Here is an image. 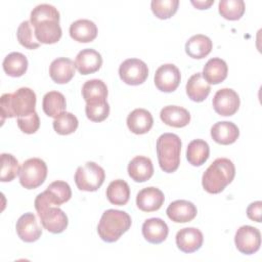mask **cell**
Masks as SVG:
<instances>
[{"label":"cell","instance_id":"12","mask_svg":"<svg viewBox=\"0 0 262 262\" xmlns=\"http://www.w3.org/2000/svg\"><path fill=\"white\" fill-rule=\"evenodd\" d=\"M15 229L18 237L26 243L36 242L42 234V229L37 222L36 216L31 212L25 213L18 218Z\"/></svg>","mask_w":262,"mask_h":262},{"label":"cell","instance_id":"4","mask_svg":"<svg viewBox=\"0 0 262 262\" xmlns=\"http://www.w3.org/2000/svg\"><path fill=\"white\" fill-rule=\"evenodd\" d=\"M181 140L174 133H164L157 140V156L161 169L166 173L175 172L180 164Z\"/></svg>","mask_w":262,"mask_h":262},{"label":"cell","instance_id":"8","mask_svg":"<svg viewBox=\"0 0 262 262\" xmlns=\"http://www.w3.org/2000/svg\"><path fill=\"white\" fill-rule=\"evenodd\" d=\"M121 80L128 85H140L147 79L148 69L144 61L138 58H128L119 68Z\"/></svg>","mask_w":262,"mask_h":262},{"label":"cell","instance_id":"17","mask_svg":"<svg viewBox=\"0 0 262 262\" xmlns=\"http://www.w3.org/2000/svg\"><path fill=\"white\" fill-rule=\"evenodd\" d=\"M166 213L173 222L185 223L194 219L198 210L191 202L185 200H177L168 206Z\"/></svg>","mask_w":262,"mask_h":262},{"label":"cell","instance_id":"31","mask_svg":"<svg viewBox=\"0 0 262 262\" xmlns=\"http://www.w3.org/2000/svg\"><path fill=\"white\" fill-rule=\"evenodd\" d=\"M106 196L113 205L124 206L129 201L130 187L128 183L122 179L114 180L106 188Z\"/></svg>","mask_w":262,"mask_h":262},{"label":"cell","instance_id":"16","mask_svg":"<svg viewBox=\"0 0 262 262\" xmlns=\"http://www.w3.org/2000/svg\"><path fill=\"white\" fill-rule=\"evenodd\" d=\"M164 193L157 187L150 186L141 189L136 196V205L143 212H154L159 210L164 204Z\"/></svg>","mask_w":262,"mask_h":262},{"label":"cell","instance_id":"1","mask_svg":"<svg viewBox=\"0 0 262 262\" xmlns=\"http://www.w3.org/2000/svg\"><path fill=\"white\" fill-rule=\"evenodd\" d=\"M36 94L28 87H21L13 93H4L0 98L2 123L5 118L24 117L35 112Z\"/></svg>","mask_w":262,"mask_h":262},{"label":"cell","instance_id":"43","mask_svg":"<svg viewBox=\"0 0 262 262\" xmlns=\"http://www.w3.org/2000/svg\"><path fill=\"white\" fill-rule=\"evenodd\" d=\"M214 3V0H208V1H191V4L198 8V9H207Z\"/></svg>","mask_w":262,"mask_h":262},{"label":"cell","instance_id":"22","mask_svg":"<svg viewBox=\"0 0 262 262\" xmlns=\"http://www.w3.org/2000/svg\"><path fill=\"white\" fill-rule=\"evenodd\" d=\"M239 135L237 126L228 121L217 122L211 128V136L213 140L219 144L228 145L236 141Z\"/></svg>","mask_w":262,"mask_h":262},{"label":"cell","instance_id":"30","mask_svg":"<svg viewBox=\"0 0 262 262\" xmlns=\"http://www.w3.org/2000/svg\"><path fill=\"white\" fill-rule=\"evenodd\" d=\"M209 155V144L203 139H194L187 145L186 159L192 166H202L208 160Z\"/></svg>","mask_w":262,"mask_h":262},{"label":"cell","instance_id":"23","mask_svg":"<svg viewBox=\"0 0 262 262\" xmlns=\"http://www.w3.org/2000/svg\"><path fill=\"white\" fill-rule=\"evenodd\" d=\"M128 174L136 182H145L154 175V166L149 158L137 156L128 164Z\"/></svg>","mask_w":262,"mask_h":262},{"label":"cell","instance_id":"26","mask_svg":"<svg viewBox=\"0 0 262 262\" xmlns=\"http://www.w3.org/2000/svg\"><path fill=\"white\" fill-rule=\"evenodd\" d=\"M228 68L226 62L219 58L213 57L207 61L203 69V77L209 84H219L223 82L227 77Z\"/></svg>","mask_w":262,"mask_h":262},{"label":"cell","instance_id":"24","mask_svg":"<svg viewBox=\"0 0 262 262\" xmlns=\"http://www.w3.org/2000/svg\"><path fill=\"white\" fill-rule=\"evenodd\" d=\"M161 120L168 126L181 128L188 125L190 114L187 110L177 105H167L160 113Z\"/></svg>","mask_w":262,"mask_h":262},{"label":"cell","instance_id":"19","mask_svg":"<svg viewBox=\"0 0 262 262\" xmlns=\"http://www.w3.org/2000/svg\"><path fill=\"white\" fill-rule=\"evenodd\" d=\"M169 233L167 223L161 218H149L142 224V235L150 244L163 243Z\"/></svg>","mask_w":262,"mask_h":262},{"label":"cell","instance_id":"21","mask_svg":"<svg viewBox=\"0 0 262 262\" xmlns=\"http://www.w3.org/2000/svg\"><path fill=\"white\" fill-rule=\"evenodd\" d=\"M154 124L151 114L144 108H135L127 117V126L134 134L147 133Z\"/></svg>","mask_w":262,"mask_h":262},{"label":"cell","instance_id":"39","mask_svg":"<svg viewBox=\"0 0 262 262\" xmlns=\"http://www.w3.org/2000/svg\"><path fill=\"white\" fill-rule=\"evenodd\" d=\"M18 161L10 154L1 155V176L2 182H9L13 180L19 172Z\"/></svg>","mask_w":262,"mask_h":262},{"label":"cell","instance_id":"2","mask_svg":"<svg viewBox=\"0 0 262 262\" xmlns=\"http://www.w3.org/2000/svg\"><path fill=\"white\" fill-rule=\"evenodd\" d=\"M235 176L233 163L226 158L216 159L204 172L202 185L209 193L221 192Z\"/></svg>","mask_w":262,"mask_h":262},{"label":"cell","instance_id":"27","mask_svg":"<svg viewBox=\"0 0 262 262\" xmlns=\"http://www.w3.org/2000/svg\"><path fill=\"white\" fill-rule=\"evenodd\" d=\"M211 91L210 84L204 79L202 73L193 74L186 83V94L195 102L204 101Z\"/></svg>","mask_w":262,"mask_h":262},{"label":"cell","instance_id":"15","mask_svg":"<svg viewBox=\"0 0 262 262\" xmlns=\"http://www.w3.org/2000/svg\"><path fill=\"white\" fill-rule=\"evenodd\" d=\"M101 64L102 57L100 53L91 48L81 50L75 59V67L82 75H89L97 72Z\"/></svg>","mask_w":262,"mask_h":262},{"label":"cell","instance_id":"13","mask_svg":"<svg viewBox=\"0 0 262 262\" xmlns=\"http://www.w3.org/2000/svg\"><path fill=\"white\" fill-rule=\"evenodd\" d=\"M38 196H40L47 204L58 207L71 199L72 190L66 181L56 180L50 183L46 190L39 193Z\"/></svg>","mask_w":262,"mask_h":262},{"label":"cell","instance_id":"28","mask_svg":"<svg viewBox=\"0 0 262 262\" xmlns=\"http://www.w3.org/2000/svg\"><path fill=\"white\" fill-rule=\"evenodd\" d=\"M213 44L209 37L198 34L190 37L185 43V52L188 56L201 59L206 57L212 50Z\"/></svg>","mask_w":262,"mask_h":262},{"label":"cell","instance_id":"41","mask_svg":"<svg viewBox=\"0 0 262 262\" xmlns=\"http://www.w3.org/2000/svg\"><path fill=\"white\" fill-rule=\"evenodd\" d=\"M17 126L18 128L26 134H33L35 133L40 127V119L36 112L17 118Z\"/></svg>","mask_w":262,"mask_h":262},{"label":"cell","instance_id":"37","mask_svg":"<svg viewBox=\"0 0 262 262\" xmlns=\"http://www.w3.org/2000/svg\"><path fill=\"white\" fill-rule=\"evenodd\" d=\"M53 129L60 135H69L74 133L78 128V119L72 113L63 112L53 121Z\"/></svg>","mask_w":262,"mask_h":262},{"label":"cell","instance_id":"10","mask_svg":"<svg viewBox=\"0 0 262 262\" xmlns=\"http://www.w3.org/2000/svg\"><path fill=\"white\" fill-rule=\"evenodd\" d=\"M213 107L220 116H232L239 107V96L230 88H222L213 97Z\"/></svg>","mask_w":262,"mask_h":262},{"label":"cell","instance_id":"35","mask_svg":"<svg viewBox=\"0 0 262 262\" xmlns=\"http://www.w3.org/2000/svg\"><path fill=\"white\" fill-rule=\"evenodd\" d=\"M30 20H24L17 28L16 37L19 44L28 49H36L40 46V42L35 36V31Z\"/></svg>","mask_w":262,"mask_h":262},{"label":"cell","instance_id":"38","mask_svg":"<svg viewBox=\"0 0 262 262\" xmlns=\"http://www.w3.org/2000/svg\"><path fill=\"white\" fill-rule=\"evenodd\" d=\"M59 18H60L59 12L53 5L43 3V4L37 5L32 10L31 16H30V21H31L32 26L34 27L42 20L54 19V20L59 21Z\"/></svg>","mask_w":262,"mask_h":262},{"label":"cell","instance_id":"20","mask_svg":"<svg viewBox=\"0 0 262 262\" xmlns=\"http://www.w3.org/2000/svg\"><path fill=\"white\" fill-rule=\"evenodd\" d=\"M35 36L40 43L53 44L59 41L62 31L58 20L46 19L34 26Z\"/></svg>","mask_w":262,"mask_h":262},{"label":"cell","instance_id":"32","mask_svg":"<svg viewBox=\"0 0 262 262\" xmlns=\"http://www.w3.org/2000/svg\"><path fill=\"white\" fill-rule=\"evenodd\" d=\"M3 70L10 77H20L28 69V59L20 52H11L3 60Z\"/></svg>","mask_w":262,"mask_h":262},{"label":"cell","instance_id":"40","mask_svg":"<svg viewBox=\"0 0 262 262\" xmlns=\"http://www.w3.org/2000/svg\"><path fill=\"white\" fill-rule=\"evenodd\" d=\"M178 0H152L150 3L154 14L161 19H167L173 16L178 8Z\"/></svg>","mask_w":262,"mask_h":262},{"label":"cell","instance_id":"33","mask_svg":"<svg viewBox=\"0 0 262 262\" xmlns=\"http://www.w3.org/2000/svg\"><path fill=\"white\" fill-rule=\"evenodd\" d=\"M82 96L86 102L97 99H106L107 87L102 80H88L82 87Z\"/></svg>","mask_w":262,"mask_h":262},{"label":"cell","instance_id":"36","mask_svg":"<svg viewBox=\"0 0 262 262\" xmlns=\"http://www.w3.org/2000/svg\"><path fill=\"white\" fill-rule=\"evenodd\" d=\"M85 113L92 122H101L108 117L110 104L106 99H97L86 102Z\"/></svg>","mask_w":262,"mask_h":262},{"label":"cell","instance_id":"3","mask_svg":"<svg viewBox=\"0 0 262 262\" xmlns=\"http://www.w3.org/2000/svg\"><path fill=\"white\" fill-rule=\"evenodd\" d=\"M131 223L132 220L128 213L110 209L102 213L97 225V232L103 242L114 243L130 228Z\"/></svg>","mask_w":262,"mask_h":262},{"label":"cell","instance_id":"11","mask_svg":"<svg viewBox=\"0 0 262 262\" xmlns=\"http://www.w3.org/2000/svg\"><path fill=\"white\" fill-rule=\"evenodd\" d=\"M181 76L178 68L173 63L161 66L155 74L156 87L163 92H173L180 84Z\"/></svg>","mask_w":262,"mask_h":262},{"label":"cell","instance_id":"6","mask_svg":"<svg viewBox=\"0 0 262 262\" xmlns=\"http://www.w3.org/2000/svg\"><path fill=\"white\" fill-rule=\"evenodd\" d=\"M104 170L94 162H87L79 166L75 173V182L80 190L95 191L103 183Z\"/></svg>","mask_w":262,"mask_h":262},{"label":"cell","instance_id":"5","mask_svg":"<svg viewBox=\"0 0 262 262\" xmlns=\"http://www.w3.org/2000/svg\"><path fill=\"white\" fill-rule=\"evenodd\" d=\"M35 209L42 226L51 233H60L68 227V216L57 206H51L38 195L35 199Z\"/></svg>","mask_w":262,"mask_h":262},{"label":"cell","instance_id":"29","mask_svg":"<svg viewBox=\"0 0 262 262\" xmlns=\"http://www.w3.org/2000/svg\"><path fill=\"white\" fill-rule=\"evenodd\" d=\"M42 107L48 117L55 119L66 111V97L58 91H49L43 96Z\"/></svg>","mask_w":262,"mask_h":262},{"label":"cell","instance_id":"7","mask_svg":"<svg viewBox=\"0 0 262 262\" xmlns=\"http://www.w3.org/2000/svg\"><path fill=\"white\" fill-rule=\"evenodd\" d=\"M19 182L27 189L39 187L46 179L47 166L39 158H31L25 161L18 172Z\"/></svg>","mask_w":262,"mask_h":262},{"label":"cell","instance_id":"42","mask_svg":"<svg viewBox=\"0 0 262 262\" xmlns=\"http://www.w3.org/2000/svg\"><path fill=\"white\" fill-rule=\"evenodd\" d=\"M247 216L256 222H261L262 218V202L257 201L250 204L247 208Z\"/></svg>","mask_w":262,"mask_h":262},{"label":"cell","instance_id":"14","mask_svg":"<svg viewBox=\"0 0 262 262\" xmlns=\"http://www.w3.org/2000/svg\"><path fill=\"white\" fill-rule=\"evenodd\" d=\"M204 242L203 233L194 227H185L176 233V245L184 253H193L198 251Z\"/></svg>","mask_w":262,"mask_h":262},{"label":"cell","instance_id":"9","mask_svg":"<svg viewBox=\"0 0 262 262\" xmlns=\"http://www.w3.org/2000/svg\"><path fill=\"white\" fill-rule=\"evenodd\" d=\"M234 243L236 249L246 255L256 253L261 246V233L258 228L244 225L241 226L234 236Z\"/></svg>","mask_w":262,"mask_h":262},{"label":"cell","instance_id":"25","mask_svg":"<svg viewBox=\"0 0 262 262\" xmlns=\"http://www.w3.org/2000/svg\"><path fill=\"white\" fill-rule=\"evenodd\" d=\"M70 36L77 42L88 43L97 36V27L90 19H78L70 26Z\"/></svg>","mask_w":262,"mask_h":262},{"label":"cell","instance_id":"34","mask_svg":"<svg viewBox=\"0 0 262 262\" xmlns=\"http://www.w3.org/2000/svg\"><path fill=\"white\" fill-rule=\"evenodd\" d=\"M218 9L225 19L237 20L243 16L246 6L243 0H221Z\"/></svg>","mask_w":262,"mask_h":262},{"label":"cell","instance_id":"18","mask_svg":"<svg viewBox=\"0 0 262 262\" xmlns=\"http://www.w3.org/2000/svg\"><path fill=\"white\" fill-rule=\"evenodd\" d=\"M75 62L72 59L58 57L50 63V78L57 84H66L73 79L75 75Z\"/></svg>","mask_w":262,"mask_h":262}]
</instances>
